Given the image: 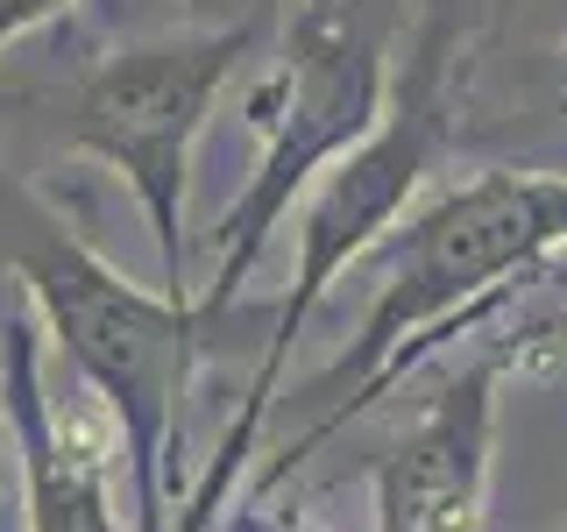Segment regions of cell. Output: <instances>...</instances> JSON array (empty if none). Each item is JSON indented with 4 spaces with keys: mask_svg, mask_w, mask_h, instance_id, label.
<instances>
[{
    "mask_svg": "<svg viewBox=\"0 0 567 532\" xmlns=\"http://www.w3.org/2000/svg\"><path fill=\"white\" fill-rule=\"evenodd\" d=\"M554 256H567V171H475L404 213L377 242V298L354 341L327 362V377L306 383L312 426L284 440L277 475L319 440H333L354 412H369L398 377H412L425 348H440L454 327H475L511 284L539 277Z\"/></svg>",
    "mask_w": 567,
    "mask_h": 532,
    "instance_id": "obj_1",
    "label": "cell"
},
{
    "mask_svg": "<svg viewBox=\"0 0 567 532\" xmlns=\"http://www.w3.org/2000/svg\"><path fill=\"white\" fill-rule=\"evenodd\" d=\"M0 277H14V291L35 306L43 334L64 348L71 377L106 405L121 454L135 461V483L156 504L177 433H185V398L199 383L213 341V319L199 313V298L114 270L14 171H0Z\"/></svg>",
    "mask_w": 567,
    "mask_h": 532,
    "instance_id": "obj_2",
    "label": "cell"
},
{
    "mask_svg": "<svg viewBox=\"0 0 567 532\" xmlns=\"http://www.w3.org/2000/svg\"><path fill=\"white\" fill-rule=\"evenodd\" d=\"M454 64H461V0H425L419 35H412V50H404L398 79H390L383 121L354 142L341 164L319 171V185L306 192V206H298V221H291L298 227V270H291V284H284V298L270 306L262 362H256V377H248V390H241V412H235V426H227V448L213 454V490L248 461V440H256L262 412H270V398L284 383V362H291L306 319L319 313V298H327L333 284H341L354 263L404 221V206L419 200L425 171H433L440 142H447Z\"/></svg>",
    "mask_w": 567,
    "mask_h": 532,
    "instance_id": "obj_3",
    "label": "cell"
},
{
    "mask_svg": "<svg viewBox=\"0 0 567 532\" xmlns=\"http://www.w3.org/2000/svg\"><path fill=\"white\" fill-rule=\"evenodd\" d=\"M390 29L369 0H306L291 14L284 58L270 79H256L241 121L256 129V171L235 192V206L213 227V277L199 291V313L220 319L248 291L256 263L270 256V235L306 206L319 171L383 121L390 106Z\"/></svg>",
    "mask_w": 567,
    "mask_h": 532,
    "instance_id": "obj_4",
    "label": "cell"
},
{
    "mask_svg": "<svg viewBox=\"0 0 567 532\" xmlns=\"http://www.w3.org/2000/svg\"><path fill=\"white\" fill-rule=\"evenodd\" d=\"M256 43H262V14L142 35V43L106 50L58 106L71 150L106 164L135 192L142 227L156 242V284L164 291H185V200H192V156H199L206 114Z\"/></svg>",
    "mask_w": 567,
    "mask_h": 532,
    "instance_id": "obj_5",
    "label": "cell"
},
{
    "mask_svg": "<svg viewBox=\"0 0 567 532\" xmlns=\"http://www.w3.org/2000/svg\"><path fill=\"white\" fill-rule=\"evenodd\" d=\"M496 390H504V348L468 355L440 377L425 412L398 433L377 469V519L383 532H475L489 490L496 448Z\"/></svg>",
    "mask_w": 567,
    "mask_h": 532,
    "instance_id": "obj_6",
    "label": "cell"
},
{
    "mask_svg": "<svg viewBox=\"0 0 567 532\" xmlns=\"http://www.w3.org/2000/svg\"><path fill=\"white\" fill-rule=\"evenodd\" d=\"M79 0H0V50L8 43H22L29 29H43V22H58V14H71Z\"/></svg>",
    "mask_w": 567,
    "mask_h": 532,
    "instance_id": "obj_7",
    "label": "cell"
},
{
    "mask_svg": "<svg viewBox=\"0 0 567 532\" xmlns=\"http://www.w3.org/2000/svg\"><path fill=\"white\" fill-rule=\"evenodd\" d=\"M554 71H560V106H567V43L554 50Z\"/></svg>",
    "mask_w": 567,
    "mask_h": 532,
    "instance_id": "obj_8",
    "label": "cell"
},
{
    "mask_svg": "<svg viewBox=\"0 0 567 532\" xmlns=\"http://www.w3.org/2000/svg\"><path fill=\"white\" fill-rule=\"evenodd\" d=\"M0 313H8V284H0Z\"/></svg>",
    "mask_w": 567,
    "mask_h": 532,
    "instance_id": "obj_9",
    "label": "cell"
},
{
    "mask_svg": "<svg viewBox=\"0 0 567 532\" xmlns=\"http://www.w3.org/2000/svg\"><path fill=\"white\" fill-rule=\"evenodd\" d=\"M560 291H567V270H560Z\"/></svg>",
    "mask_w": 567,
    "mask_h": 532,
    "instance_id": "obj_10",
    "label": "cell"
}]
</instances>
